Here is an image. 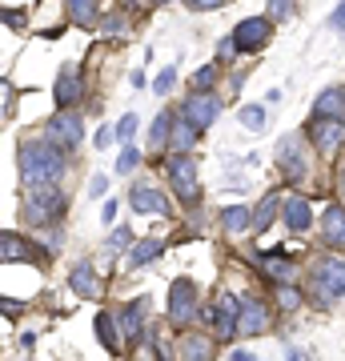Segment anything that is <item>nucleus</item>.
<instances>
[{
	"mask_svg": "<svg viewBox=\"0 0 345 361\" xmlns=\"http://www.w3.org/2000/svg\"><path fill=\"white\" fill-rule=\"evenodd\" d=\"M89 193H92V197H104V193H109V177H104V173H97V177L89 180Z\"/></svg>",
	"mask_w": 345,
	"mask_h": 361,
	"instance_id": "nucleus-37",
	"label": "nucleus"
},
{
	"mask_svg": "<svg viewBox=\"0 0 345 361\" xmlns=\"http://www.w3.org/2000/svg\"><path fill=\"white\" fill-rule=\"evenodd\" d=\"M313 116H325V121H345V89H325L313 101Z\"/></svg>",
	"mask_w": 345,
	"mask_h": 361,
	"instance_id": "nucleus-19",
	"label": "nucleus"
},
{
	"mask_svg": "<svg viewBox=\"0 0 345 361\" xmlns=\"http://www.w3.org/2000/svg\"><path fill=\"white\" fill-rule=\"evenodd\" d=\"M145 310H149V301H133V305H125L121 317H116L128 345H141V341H145Z\"/></svg>",
	"mask_w": 345,
	"mask_h": 361,
	"instance_id": "nucleus-12",
	"label": "nucleus"
},
{
	"mask_svg": "<svg viewBox=\"0 0 345 361\" xmlns=\"http://www.w3.org/2000/svg\"><path fill=\"white\" fill-rule=\"evenodd\" d=\"M80 89H85V85H77V65H64L61 80H56V89H52V97H56L61 109H73V104L80 101Z\"/></svg>",
	"mask_w": 345,
	"mask_h": 361,
	"instance_id": "nucleus-18",
	"label": "nucleus"
},
{
	"mask_svg": "<svg viewBox=\"0 0 345 361\" xmlns=\"http://www.w3.org/2000/svg\"><path fill=\"white\" fill-rule=\"evenodd\" d=\"M321 237L329 249H345V209L341 205H329L321 213Z\"/></svg>",
	"mask_w": 345,
	"mask_h": 361,
	"instance_id": "nucleus-15",
	"label": "nucleus"
},
{
	"mask_svg": "<svg viewBox=\"0 0 345 361\" xmlns=\"http://www.w3.org/2000/svg\"><path fill=\"white\" fill-rule=\"evenodd\" d=\"M305 293L313 297V305L329 310L345 297V265L337 257H321L309 265V277H305Z\"/></svg>",
	"mask_w": 345,
	"mask_h": 361,
	"instance_id": "nucleus-2",
	"label": "nucleus"
},
{
	"mask_svg": "<svg viewBox=\"0 0 345 361\" xmlns=\"http://www.w3.org/2000/svg\"><path fill=\"white\" fill-rule=\"evenodd\" d=\"M173 85H177V65H169V68H161V73H157L153 92H161V97H165V92H173Z\"/></svg>",
	"mask_w": 345,
	"mask_h": 361,
	"instance_id": "nucleus-33",
	"label": "nucleus"
},
{
	"mask_svg": "<svg viewBox=\"0 0 345 361\" xmlns=\"http://www.w3.org/2000/svg\"><path fill=\"white\" fill-rule=\"evenodd\" d=\"M153 4H165V0H153Z\"/></svg>",
	"mask_w": 345,
	"mask_h": 361,
	"instance_id": "nucleus-45",
	"label": "nucleus"
},
{
	"mask_svg": "<svg viewBox=\"0 0 345 361\" xmlns=\"http://www.w3.org/2000/svg\"><path fill=\"white\" fill-rule=\"evenodd\" d=\"M337 180H341V193H345V161H341V169H337Z\"/></svg>",
	"mask_w": 345,
	"mask_h": 361,
	"instance_id": "nucleus-44",
	"label": "nucleus"
},
{
	"mask_svg": "<svg viewBox=\"0 0 345 361\" xmlns=\"http://www.w3.org/2000/svg\"><path fill=\"white\" fill-rule=\"evenodd\" d=\"M213 353H217L213 337H205V334H185L181 337V357L185 361H213Z\"/></svg>",
	"mask_w": 345,
	"mask_h": 361,
	"instance_id": "nucleus-20",
	"label": "nucleus"
},
{
	"mask_svg": "<svg viewBox=\"0 0 345 361\" xmlns=\"http://www.w3.org/2000/svg\"><path fill=\"white\" fill-rule=\"evenodd\" d=\"M221 229L229 233V237H241V233H249V229H253V209L229 205L225 213H221Z\"/></svg>",
	"mask_w": 345,
	"mask_h": 361,
	"instance_id": "nucleus-22",
	"label": "nucleus"
},
{
	"mask_svg": "<svg viewBox=\"0 0 345 361\" xmlns=\"http://www.w3.org/2000/svg\"><path fill=\"white\" fill-rule=\"evenodd\" d=\"M128 241H133V233H128L125 225H121V229H116L113 237H109V253H116V249H125Z\"/></svg>",
	"mask_w": 345,
	"mask_h": 361,
	"instance_id": "nucleus-36",
	"label": "nucleus"
},
{
	"mask_svg": "<svg viewBox=\"0 0 345 361\" xmlns=\"http://www.w3.org/2000/svg\"><path fill=\"white\" fill-rule=\"evenodd\" d=\"M173 121H177V113H157L153 129H149V149H161L165 141H173Z\"/></svg>",
	"mask_w": 345,
	"mask_h": 361,
	"instance_id": "nucleus-26",
	"label": "nucleus"
},
{
	"mask_svg": "<svg viewBox=\"0 0 345 361\" xmlns=\"http://www.w3.org/2000/svg\"><path fill=\"white\" fill-rule=\"evenodd\" d=\"M309 141L317 149H337L345 141V121H325V116H313L309 121Z\"/></svg>",
	"mask_w": 345,
	"mask_h": 361,
	"instance_id": "nucleus-13",
	"label": "nucleus"
},
{
	"mask_svg": "<svg viewBox=\"0 0 345 361\" xmlns=\"http://www.w3.org/2000/svg\"><path fill=\"white\" fill-rule=\"evenodd\" d=\"M44 141L56 145L61 153H77L80 141H85V121H80L77 113H68V109H64L61 116H52V121H49V129H44Z\"/></svg>",
	"mask_w": 345,
	"mask_h": 361,
	"instance_id": "nucleus-5",
	"label": "nucleus"
},
{
	"mask_svg": "<svg viewBox=\"0 0 345 361\" xmlns=\"http://www.w3.org/2000/svg\"><path fill=\"white\" fill-rule=\"evenodd\" d=\"M193 13H209V8H221V0H185Z\"/></svg>",
	"mask_w": 345,
	"mask_h": 361,
	"instance_id": "nucleus-40",
	"label": "nucleus"
},
{
	"mask_svg": "<svg viewBox=\"0 0 345 361\" xmlns=\"http://www.w3.org/2000/svg\"><path fill=\"white\" fill-rule=\"evenodd\" d=\"M229 361H257V357L249 353V349H233V353H229Z\"/></svg>",
	"mask_w": 345,
	"mask_h": 361,
	"instance_id": "nucleus-43",
	"label": "nucleus"
},
{
	"mask_svg": "<svg viewBox=\"0 0 345 361\" xmlns=\"http://www.w3.org/2000/svg\"><path fill=\"white\" fill-rule=\"evenodd\" d=\"M277 165H282L285 180H305L309 161H305V149H301V137H285L277 145Z\"/></svg>",
	"mask_w": 345,
	"mask_h": 361,
	"instance_id": "nucleus-10",
	"label": "nucleus"
},
{
	"mask_svg": "<svg viewBox=\"0 0 345 361\" xmlns=\"http://www.w3.org/2000/svg\"><path fill=\"white\" fill-rule=\"evenodd\" d=\"M282 205H285V201H282L277 193H265V201L253 209V233H265V229H269V221L282 213Z\"/></svg>",
	"mask_w": 345,
	"mask_h": 361,
	"instance_id": "nucleus-24",
	"label": "nucleus"
},
{
	"mask_svg": "<svg viewBox=\"0 0 345 361\" xmlns=\"http://www.w3.org/2000/svg\"><path fill=\"white\" fill-rule=\"evenodd\" d=\"M293 16V0H269V20H289Z\"/></svg>",
	"mask_w": 345,
	"mask_h": 361,
	"instance_id": "nucleus-35",
	"label": "nucleus"
},
{
	"mask_svg": "<svg viewBox=\"0 0 345 361\" xmlns=\"http://www.w3.org/2000/svg\"><path fill=\"white\" fill-rule=\"evenodd\" d=\"M197 137H201V129H197V125H193V121H189L185 113H181L177 121H173V141H169V145H173L177 153H189Z\"/></svg>",
	"mask_w": 345,
	"mask_h": 361,
	"instance_id": "nucleus-23",
	"label": "nucleus"
},
{
	"mask_svg": "<svg viewBox=\"0 0 345 361\" xmlns=\"http://www.w3.org/2000/svg\"><path fill=\"white\" fill-rule=\"evenodd\" d=\"M161 253H165L161 241H137V249H133V265H149V261H157Z\"/></svg>",
	"mask_w": 345,
	"mask_h": 361,
	"instance_id": "nucleus-28",
	"label": "nucleus"
},
{
	"mask_svg": "<svg viewBox=\"0 0 345 361\" xmlns=\"http://www.w3.org/2000/svg\"><path fill=\"white\" fill-rule=\"evenodd\" d=\"M169 185H173L177 201H185V205H197V201H201L197 161H193L189 153H173V157H169Z\"/></svg>",
	"mask_w": 345,
	"mask_h": 361,
	"instance_id": "nucleus-3",
	"label": "nucleus"
},
{
	"mask_svg": "<svg viewBox=\"0 0 345 361\" xmlns=\"http://www.w3.org/2000/svg\"><path fill=\"white\" fill-rule=\"evenodd\" d=\"M68 285H73V293L85 297V301H92V297H101V281H97V269H92L89 261H80V265H73V273H68Z\"/></svg>",
	"mask_w": 345,
	"mask_h": 361,
	"instance_id": "nucleus-17",
	"label": "nucleus"
},
{
	"mask_svg": "<svg viewBox=\"0 0 345 361\" xmlns=\"http://www.w3.org/2000/svg\"><path fill=\"white\" fill-rule=\"evenodd\" d=\"M64 8H68V20H77V25L97 20V0H64Z\"/></svg>",
	"mask_w": 345,
	"mask_h": 361,
	"instance_id": "nucleus-27",
	"label": "nucleus"
},
{
	"mask_svg": "<svg viewBox=\"0 0 345 361\" xmlns=\"http://www.w3.org/2000/svg\"><path fill=\"white\" fill-rule=\"evenodd\" d=\"M273 325V310H269L261 297H241V313H237V334L241 337H257L269 334Z\"/></svg>",
	"mask_w": 345,
	"mask_h": 361,
	"instance_id": "nucleus-7",
	"label": "nucleus"
},
{
	"mask_svg": "<svg viewBox=\"0 0 345 361\" xmlns=\"http://www.w3.org/2000/svg\"><path fill=\"white\" fill-rule=\"evenodd\" d=\"M237 313H241V301L233 293H221L217 305H213V334H217V341H229L237 334Z\"/></svg>",
	"mask_w": 345,
	"mask_h": 361,
	"instance_id": "nucleus-11",
	"label": "nucleus"
},
{
	"mask_svg": "<svg viewBox=\"0 0 345 361\" xmlns=\"http://www.w3.org/2000/svg\"><path fill=\"white\" fill-rule=\"evenodd\" d=\"M97 341H101L109 353H121V341H125V334H121V322H113V313H97Z\"/></svg>",
	"mask_w": 345,
	"mask_h": 361,
	"instance_id": "nucleus-21",
	"label": "nucleus"
},
{
	"mask_svg": "<svg viewBox=\"0 0 345 361\" xmlns=\"http://www.w3.org/2000/svg\"><path fill=\"white\" fill-rule=\"evenodd\" d=\"M64 197L56 185H44V189H25V221L28 225H49V221L61 217Z\"/></svg>",
	"mask_w": 345,
	"mask_h": 361,
	"instance_id": "nucleus-4",
	"label": "nucleus"
},
{
	"mask_svg": "<svg viewBox=\"0 0 345 361\" xmlns=\"http://www.w3.org/2000/svg\"><path fill=\"white\" fill-rule=\"evenodd\" d=\"M0 257H4V261H32V253H28V241H25V237L4 233V237H0Z\"/></svg>",
	"mask_w": 345,
	"mask_h": 361,
	"instance_id": "nucleus-25",
	"label": "nucleus"
},
{
	"mask_svg": "<svg viewBox=\"0 0 345 361\" xmlns=\"http://www.w3.org/2000/svg\"><path fill=\"white\" fill-rule=\"evenodd\" d=\"M137 165H141V149H137V145H125V149H121V157H116V173L125 177V173H133Z\"/></svg>",
	"mask_w": 345,
	"mask_h": 361,
	"instance_id": "nucleus-31",
	"label": "nucleus"
},
{
	"mask_svg": "<svg viewBox=\"0 0 345 361\" xmlns=\"http://www.w3.org/2000/svg\"><path fill=\"white\" fill-rule=\"evenodd\" d=\"M116 213H121V205H116V197H113V201H104L101 221H104V225H113V221H116Z\"/></svg>",
	"mask_w": 345,
	"mask_h": 361,
	"instance_id": "nucleus-39",
	"label": "nucleus"
},
{
	"mask_svg": "<svg viewBox=\"0 0 345 361\" xmlns=\"http://www.w3.org/2000/svg\"><path fill=\"white\" fill-rule=\"evenodd\" d=\"M217 85V65H201L193 73V92H213Z\"/></svg>",
	"mask_w": 345,
	"mask_h": 361,
	"instance_id": "nucleus-30",
	"label": "nucleus"
},
{
	"mask_svg": "<svg viewBox=\"0 0 345 361\" xmlns=\"http://www.w3.org/2000/svg\"><path fill=\"white\" fill-rule=\"evenodd\" d=\"M20 310H25V301H13V297H4V317H16Z\"/></svg>",
	"mask_w": 345,
	"mask_h": 361,
	"instance_id": "nucleus-42",
	"label": "nucleus"
},
{
	"mask_svg": "<svg viewBox=\"0 0 345 361\" xmlns=\"http://www.w3.org/2000/svg\"><path fill=\"white\" fill-rule=\"evenodd\" d=\"M282 217H285V229L289 233H305L313 225V209H309L305 197H289L282 205Z\"/></svg>",
	"mask_w": 345,
	"mask_h": 361,
	"instance_id": "nucleus-16",
	"label": "nucleus"
},
{
	"mask_svg": "<svg viewBox=\"0 0 345 361\" xmlns=\"http://www.w3.org/2000/svg\"><path fill=\"white\" fill-rule=\"evenodd\" d=\"M137 125H141V116H137V113H125L121 121H116V141H128V137L137 133Z\"/></svg>",
	"mask_w": 345,
	"mask_h": 361,
	"instance_id": "nucleus-34",
	"label": "nucleus"
},
{
	"mask_svg": "<svg viewBox=\"0 0 345 361\" xmlns=\"http://www.w3.org/2000/svg\"><path fill=\"white\" fill-rule=\"evenodd\" d=\"M241 125L245 129H253V133H261L265 129V109H261V104H245L241 109Z\"/></svg>",
	"mask_w": 345,
	"mask_h": 361,
	"instance_id": "nucleus-32",
	"label": "nucleus"
},
{
	"mask_svg": "<svg viewBox=\"0 0 345 361\" xmlns=\"http://www.w3.org/2000/svg\"><path fill=\"white\" fill-rule=\"evenodd\" d=\"M301 301H305V293H301V289H297V285H277V305H282V310H301Z\"/></svg>",
	"mask_w": 345,
	"mask_h": 361,
	"instance_id": "nucleus-29",
	"label": "nucleus"
},
{
	"mask_svg": "<svg viewBox=\"0 0 345 361\" xmlns=\"http://www.w3.org/2000/svg\"><path fill=\"white\" fill-rule=\"evenodd\" d=\"M269 37H273V20H265V16H245L241 25L233 28V44H237V52L265 49Z\"/></svg>",
	"mask_w": 345,
	"mask_h": 361,
	"instance_id": "nucleus-8",
	"label": "nucleus"
},
{
	"mask_svg": "<svg viewBox=\"0 0 345 361\" xmlns=\"http://www.w3.org/2000/svg\"><path fill=\"white\" fill-rule=\"evenodd\" d=\"M181 113H185L193 125L205 133V129H213V121L221 116V101L213 97V92H193L189 101L181 104Z\"/></svg>",
	"mask_w": 345,
	"mask_h": 361,
	"instance_id": "nucleus-9",
	"label": "nucleus"
},
{
	"mask_svg": "<svg viewBox=\"0 0 345 361\" xmlns=\"http://www.w3.org/2000/svg\"><path fill=\"white\" fill-rule=\"evenodd\" d=\"M329 25L337 28V32H345V4H337V8H333V16H329Z\"/></svg>",
	"mask_w": 345,
	"mask_h": 361,
	"instance_id": "nucleus-41",
	"label": "nucleus"
},
{
	"mask_svg": "<svg viewBox=\"0 0 345 361\" xmlns=\"http://www.w3.org/2000/svg\"><path fill=\"white\" fill-rule=\"evenodd\" d=\"M128 201H133V209L145 213V217H169V201L157 193V189H149V185H133Z\"/></svg>",
	"mask_w": 345,
	"mask_h": 361,
	"instance_id": "nucleus-14",
	"label": "nucleus"
},
{
	"mask_svg": "<svg viewBox=\"0 0 345 361\" xmlns=\"http://www.w3.org/2000/svg\"><path fill=\"white\" fill-rule=\"evenodd\" d=\"M25 20H28V16L20 13V8H16V13H13V8H4V25H8V28H25Z\"/></svg>",
	"mask_w": 345,
	"mask_h": 361,
	"instance_id": "nucleus-38",
	"label": "nucleus"
},
{
	"mask_svg": "<svg viewBox=\"0 0 345 361\" xmlns=\"http://www.w3.org/2000/svg\"><path fill=\"white\" fill-rule=\"evenodd\" d=\"M16 173L25 189H44V185H61L64 177V153L49 141H25L16 153Z\"/></svg>",
	"mask_w": 345,
	"mask_h": 361,
	"instance_id": "nucleus-1",
	"label": "nucleus"
},
{
	"mask_svg": "<svg viewBox=\"0 0 345 361\" xmlns=\"http://www.w3.org/2000/svg\"><path fill=\"white\" fill-rule=\"evenodd\" d=\"M197 285L189 277H177V281L169 285V322L173 325H189L197 317Z\"/></svg>",
	"mask_w": 345,
	"mask_h": 361,
	"instance_id": "nucleus-6",
	"label": "nucleus"
}]
</instances>
